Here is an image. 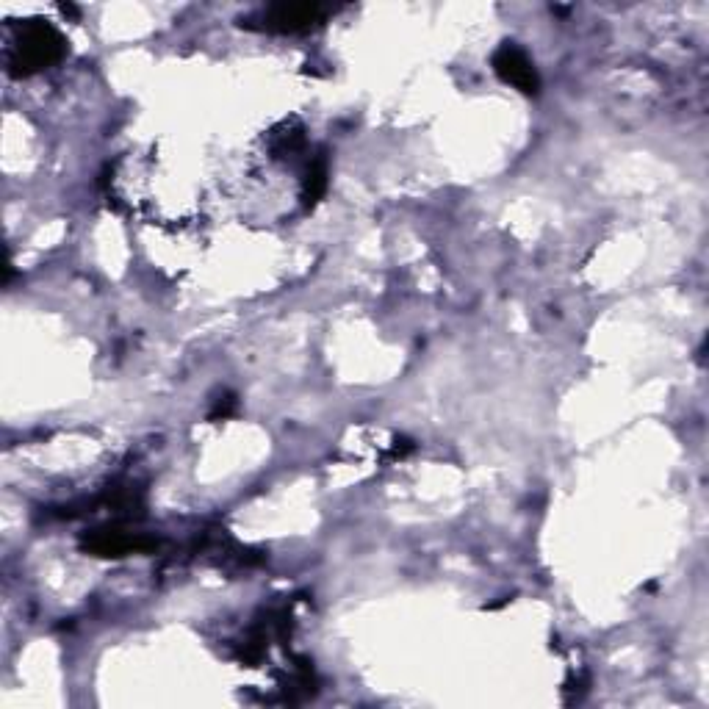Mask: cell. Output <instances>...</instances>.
<instances>
[{
    "label": "cell",
    "instance_id": "3957f363",
    "mask_svg": "<svg viewBox=\"0 0 709 709\" xmlns=\"http://www.w3.org/2000/svg\"><path fill=\"white\" fill-rule=\"evenodd\" d=\"M325 9L316 6V3H280V6H272L269 12L264 14V25L269 31H305L311 28L313 23L322 20Z\"/></svg>",
    "mask_w": 709,
    "mask_h": 709
},
{
    "label": "cell",
    "instance_id": "7a4b0ae2",
    "mask_svg": "<svg viewBox=\"0 0 709 709\" xmlns=\"http://www.w3.org/2000/svg\"><path fill=\"white\" fill-rule=\"evenodd\" d=\"M493 73L513 89L524 92V95H538V89H541V78H538L535 64L516 45H502L493 53Z\"/></svg>",
    "mask_w": 709,
    "mask_h": 709
},
{
    "label": "cell",
    "instance_id": "277c9868",
    "mask_svg": "<svg viewBox=\"0 0 709 709\" xmlns=\"http://www.w3.org/2000/svg\"><path fill=\"white\" fill-rule=\"evenodd\" d=\"M145 546V541H136L117 529H100V532H92L89 538H84V549L95 557H125V554L139 552Z\"/></svg>",
    "mask_w": 709,
    "mask_h": 709
},
{
    "label": "cell",
    "instance_id": "52a82bcc",
    "mask_svg": "<svg viewBox=\"0 0 709 709\" xmlns=\"http://www.w3.org/2000/svg\"><path fill=\"white\" fill-rule=\"evenodd\" d=\"M59 9H61V14H70V17H78V9H75L73 3H61Z\"/></svg>",
    "mask_w": 709,
    "mask_h": 709
},
{
    "label": "cell",
    "instance_id": "5b68a950",
    "mask_svg": "<svg viewBox=\"0 0 709 709\" xmlns=\"http://www.w3.org/2000/svg\"><path fill=\"white\" fill-rule=\"evenodd\" d=\"M327 192V158L316 156L308 167V175H305V192H302V200L305 205L311 208L316 205Z\"/></svg>",
    "mask_w": 709,
    "mask_h": 709
},
{
    "label": "cell",
    "instance_id": "8992f818",
    "mask_svg": "<svg viewBox=\"0 0 709 709\" xmlns=\"http://www.w3.org/2000/svg\"><path fill=\"white\" fill-rule=\"evenodd\" d=\"M233 408H236V399L228 397L225 402H219L217 410L211 413V419H225V416H230V413H233Z\"/></svg>",
    "mask_w": 709,
    "mask_h": 709
},
{
    "label": "cell",
    "instance_id": "6da1fadb",
    "mask_svg": "<svg viewBox=\"0 0 709 709\" xmlns=\"http://www.w3.org/2000/svg\"><path fill=\"white\" fill-rule=\"evenodd\" d=\"M67 42L59 31L48 23H28L23 28V37L14 48V56L9 59V73L14 78H28V75L48 70L50 64L64 59Z\"/></svg>",
    "mask_w": 709,
    "mask_h": 709
}]
</instances>
